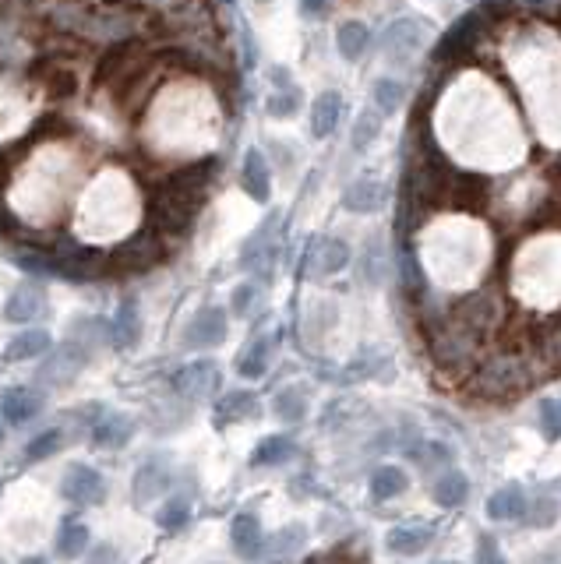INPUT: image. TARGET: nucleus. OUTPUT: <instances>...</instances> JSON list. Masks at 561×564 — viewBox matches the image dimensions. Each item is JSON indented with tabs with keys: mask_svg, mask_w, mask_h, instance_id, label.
<instances>
[{
	"mask_svg": "<svg viewBox=\"0 0 561 564\" xmlns=\"http://www.w3.org/2000/svg\"><path fill=\"white\" fill-rule=\"evenodd\" d=\"M487 515L494 522H512L519 515H526V494L519 487H502L494 490L491 498H487Z\"/></svg>",
	"mask_w": 561,
	"mask_h": 564,
	"instance_id": "5701e85b",
	"label": "nucleus"
},
{
	"mask_svg": "<svg viewBox=\"0 0 561 564\" xmlns=\"http://www.w3.org/2000/svg\"><path fill=\"white\" fill-rule=\"evenodd\" d=\"M367 43H371V29H367L364 22H357V18H350V22H343L336 29V50L343 60H360L367 50Z\"/></svg>",
	"mask_w": 561,
	"mask_h": 564,
	"instance_id": "4be33fe9",
	"label": "nucleus"
},
{
	"mask_svg": "<svg viewBox=\"0 0 561 564\" xmlns=\"http://www.w3.org/2000/svg\"><path fill=\"white\" fill-rule=\"evenodd\" d=\"M60 494L75 508H92L106 501V480L99 469L85 466V462H71L60 476Z\"/></svg>",
	"mask_w": 561,
	"mask_h": 564,
	"instance_id": "20e7f679",
	"label": "nucleus"
},
{
	"mask_svg": "<svg viewBox=\"0 0 561 564\" xmlns=\"http://www.w3.org/2000/svg\"><path fill=\"white\" fill-rule=\"evenodd\" d=\"M533 367L537 364L526 357V349H502V353H491V357L480 360L473 388H477L480 399L505 402V399H512V395H519L537 378Z\"/></svg>",
	"mask_w": 561,
	"mask_h": 564,
	"instance_id": "f257e3e1",
	"label": "nucleus"
},
{
	"mask_svg": "<svg viewBox=\"0 0 561 564\" xmlns=\"http://www.w3.org/2000/svg\"><path fill=\"white\" fill-rule=\"evenodd\" d=\"M350 258H353L350 244H346V240H339V237H329V240H322V244H318L315 265H318V272H322V275H336V272H343V268L350 265Z\"/></svg>",
	"mask_w": 561,
	"mask_h": 564,
	"instance_id": "cd10ccee",
	"label": "nucleus"
},
{
	"mask_svg": "<svg viewBox=\"0 0 561 564\" xmlns=\"http://www.w3.org/2000/svg\"><path fill=\"white\" fill-rule=\"evenodd\" d=\"M487 29H491V22H487L480 11H470V15H463L442 36V43H438V50H434V64H456V60L470 57V53L480 46V36H484Z\"/></svg>",
	"mask_w": 561,
	"mask_h": 564,
	"instance_id": "7ed1b4c3",
	"label": "nucleus"
},
{
	"mask_svg": "<svg viewBox=\"0 0 561 564\" xmlns=\"http://www.w3.org/2000/svg\"><path fill=\"white\" fill-rule=\"evenodd\" d=\"M427 543H431V529L427 526H396L385 536V547L403 557H413V554H420V550H427Z\"/></svg>",
	"mask_w": 561,
	"mask_h": 564,
	"instance_id": "b1692460",
	"label": "nucleus"
},
{
	"mask_svg": "<svg viewBox=\"0 0 561 564\" xmlns=\"http://www.w3.org/2000/svg\"><path fill=\"white\" fill-rule=\"evenodd\" d=\"M85 564H124V554L113 543H96L92 550H85Z\"/></svg>",
	"mask_w": 561,
	"mask_h": 564,
	"instance_id": "ea45409f",
	"label": "nucleus"
},
{
	"mask_svg": "<svg viewBox=\"0 0 561 564\" xmlns=\"http://www.w3.org/2000/svg\"><path fill=\"white\" fill-rule=\"evenodd\" d=\"M255 297H258V290L251 286V282L237 286V290H233V314H240V318H244V314L251 311V304H255Z\"/></svg>",
	"mask_w": 561,
	"mask_h": 564,
	"instance_id": "a19ab883",
	"label": "nucleus"
},
{
	"mask_svg": "<svg viewBox=\"0 0 561 564\" xmlns=\"http://www.w3.org/2000/svg\"><path fill=\"white\" fill-rule=\"evenodd\" d=\"M293 455H297V445L286 434H272V438L258 441L255 455H251V466H283Z\"/></svg>",
	"mask_w": 561,
	"mask_h": 564,
	"instance_id": "a878e982",
	"label": "nucleus"
},
{
	"mask_svg": "<svg viewBox=\"0 0 561 564\" xmlns=\"http://www.w3.org/2000/svg\"><path fill=\"white\" fill-rule=\"evenodd\" d=\"M431 494L442 508H456V505H463L466 494H470V480H466L463 473H456V469H449V473H442L434 480Z\"/></svg>",
	"mask_w": 561,
	"mask_h": 564,
	"instance_id": "bb28decb",
	"label": "nucleus"
},
{
	"mask_svg": "<svg viewBox=\"0 0 561 564\" xmlns=\"http://www.w3.org/2000/svg\"><path fill=\"white\" fill-rule=\"evenodd\" d=\"M85 364H89V349H85L82 342H68V346L57 349V353L39 367V381H43V385H53V388L71 385V381L82 374Z\"/></svg>",
	"mask_w": 561,
	"mask_h": 564,
	"instance_id": "0eeeda50",
	"label": "nucleus"
},
{
	"mask_svg": "<svg viewBox=\"0 0 561 564\" xmlns=\"http://www.w3.org/2000/svg\"><path fill=\"white\" fill-rule=\"evenodd\" d=\"M300 110V92L297 89H279L269 96V103H265V113L276 120H290L293 113Z\"/></svg>",
	"mask_w": 561,
	"mask_h": 564,
	"instance_id": "c9c22d12",
	"label": "nucleus"
},
{
	"mask_svg": "<svg viewBox=\"0 0 561 564\" xmlns=\"http://www.w3.org/2000/svg\"><path fill=\"white\" fill-rule=\"evenodd\" d=\"M258 395L255 392H230L216 402V423L226 427V423H240V420H255L258 416Z\"/></svg>",
	"mask_w": 561,
	"mask_h": 564,
	"instance_id": "aec40b11",
	"label": "nucleus"
},
{
	"mask_svg": "<svg viewBox=\"0 0 561 564\" xmlns=\"http://www.w3.org/2000/svg\"><path fill=\"white\" fill-rule=\"evenodd\" d=\"M187 519H191V505H187V498H170L156 512V522L166 529V533H177V529H184Z\"/></svg>",
	"mask_w": 561,
	"mask_h": 564,
	"instance_id": "f704fd0d",
	"label": "nucleus"
},
{
	"mask_svg": "<svg viewBox=\"0 0 561 564\" xmlns=\"http://www.w3.org/2000/svg\"><path fill=\"white\" fill-rule=\"evenodd\" d=\"M378 134H382V117L374 110H364L357 117V124H353V138H350L353 152H367L378 141Z\"/></svg>",
	"mask_w": 561,
	"mask_h": 564,
	"instance_id": "473e14b6",
	"label": "nucleus"
},
{
	"mask_svg": "<svg viewBox=\"0 0 561 564\" xmlns=\"http://www.w3.org/2000/svg\"><path fill=\"white\" fill-rule=\"evenodd\" d=\"M173 388H177L184 399H205L219 388V367L216 360H195V364H187L177 371L173 378Z\"/></svg>",
	"mask_w": 561,
	"mask_h": 564,
	"instance_id": "9b49d317",
	"label": "nucleus"
},
{
	"mask_svg": "<svg viewBox=\"0 0 561 564\" xmlns=\"http://www.w3.org/2000/svg\"><path fill=\"white\" fill-rule=\"evenodd\" d=\"M519 4H544V0H519Z\"/></svg>",
	"mask_w": 561,
	"mask_h": 564,
	"instance_id": "49530a36",
	"label": "nucleus"
},
{
	"mask_svg": "<svg viewBox=\"0 0 561 564\" xmlns=\"http://www.w3.org/2000/svg\"><path fill=\"white\" fill-rule=\"evenodd\" d=\"M0 434H4V431H0Z\"/></svg>",
	"mask_w": 561,
	"mask_h": 564,
	"instance_id": "09e8293b",
	"label": "nucleus"
},
{
	"mask_svg": "<svg viewBox=\"0 0 561 564\" xmlns=\"http://www.w3.org/2000/svg\"><path fill=\"white\" fill-rule=\"evenodd\" d=\"M113 339H117V346L131 349L138 346V339H142V314H138V307L131 304H120L117 311V321H113Z\"/></svg>",
	"mask_w": 561,
	"mask_h": 564,
	"instance_id": "c756f323",
	"label": "nucleus"
},
{
	"mask_svg": "<svg viewBox=\"0 0 561 564\" xmlns=\"http://www.w3.org/2000/svg\"><path fill=\"white\" fill-rule=\"evenodd\" d=\"M371 99H374V106H378V113L389 117V113H396L399 106L406 103V85L396 82V78H378L371 89Z\"/></svg>",
	"mask_w": 561,
	"mask_h": 564,
	"instance_id": "2f4dec72",
	"label": "nucleus"
},
{
	"mask_svg": "<svg viewBox=\"0 0 561 564\" xmlns=\"http://www.w3.org/2000/svg\"><path fill=\"white\" fill-rule=\"evenodd\" d=\"M410 459H417L420 469H434V466H442V462H449V448L438 445V441H431V445H420Z\"/></svg>",
	"mask_w": 561,
	"mask_h": 564,
	"instance_id": "4c0bfd02",
	"label": "nucleus"
},
{
	"mask_svg": "<svg viewBox=\"0 0 561 564\" xmlns=\"http://www.w3.org/2000/svg\"><path fill=\"white\" fill-rule=\"evenodd\" d=\"M50 349V332L46 328H29V332H18L15 339L4 346V360L8 364H22V360H36Z\"/></svg>",
	"mask_w": 561,
	"mask_h": 564,
	"instance_id": "a211bd4d",
	"label": "nucleus"
},
{
	"mask_svg": "<svg viewBox=\"0 0 561 564\" xmlns=\"http://www.w3.org/2000/svg\"><path fill=\"white\" fill-rule=\"evenodd\" d=\"M64 431L60 427H50V431H43V434H36V438L29 441V448H25V459L29 462H43V459H50V455H57L60 448H64Z\"/></svg>",
	"mask_w": 561,
	"mask_h": 564,
	"instance_id": "72a5a7b5",
	"label": "nucleus"
},
{
	"mask_svg": "<svg viewBox=\"0 0 561 564\" xmlns=\"http://www.w3.org/2000/svg\"><path fill=\"white\" fill-rule=\"evenodd\" d=\"M385 201H389V187L382 180H371V177H360L353 184H346L343 191V208L353 212V216H374V212H382Z\"/></svg>",
	"mask_w": 561,
	"mask_h": 564,
	"instance_id": "9d476101",
	"label": "nucleus"
},
{
	"mask_svg": "<svg viewBox=\"0 0 561 564\" xmlns=\"http://www.w3.org/2000/svg\"><path fill=\"white\" fill-rule=\"evenodd\" d=\"M540 434H544L547 441L561 438V402L558 399L540 402Z\"/></svg>",
	"mask_w": 561,
	"mask_h": 564,
	"instance_id": "e433bc0d",
	"label": "nucleus"
},
{
	"mask_svg": "<svg viewBox=\"0 0 561 564\" xmlns=\"http://www.w3.org/2000/svg\"><path fill=\"white\" fill-rule=\"evenodd\" d=\"M410 487V476L399 466H378L371 473V498L374 501H392Z\"/></svg>",
	"mask_w": 561,
	"mask_h": 564,
	"instance_id": "393cba45",
	"label": "nucleus"
},
{
	"mask_svg": "<svg viewBox=\"0 0 561 564\" xmlns=\"http://www.w3.org/2000/svg\"><path fill=\"white\" fill-rule=\"evenodd\" d=\"M526 512H533V515H526V522L530 526H537V529H544V526H551L554 522V515H558V505L554 501H526Z\"/></svg>",
	"mask_w": 561,
	"mask_h": 564,
	"instance_id": "58836bf2",
	"label": "nucleus"
},
{
	"mask_svg": "<svg viewBox=\"0 0 561 564\" xmlns=\"http://www.w3.org/2000/svg\"><path fill=\"white\" fill-rule=\"evenodd\" d=\"M163 254H166L163 237H159L156 230H145L142 237L128 240L120 251L110 254V268H120V272H145V268L156 265Z\"/></svg>",
	"mask_w": 561,
	"mask_h": 564,
	"instance_id": "423d86ee",
	"label": "nucleus"
},
{
	"mask_svg": "<svg viewBox=\"0 0 561 564\" xmlns=\"http://www.w3.org/2000/svg\"><path fill=\"white\" fill-rule=\"evenodd\" d=\"M240 187H244L255 201H269L272 173H269V163H265V156L258 149H247L244 166H240Z\"/></svg>",
	"mask_w": 561,
	"mask_h": 564,
	"instance_id": "dca6fc26",
	"label": "nucleus"
},
{
	"mask_svg": "<svg viewBox=\"0 0 561 564\" xmlns=\"http://www.w3.org/2000/svg\"><path fill=\"white\" fill-rule=\"evenodd\" d=\"M226 339V314L219 307H202L184 328V346L187 349H212Z\"/></svg>",
	"mask_w": 561,
	"mask_h": 564,
	"instance_id": "1a4fd4ad",
	"label": "nucleus"
},
{
	"mask_svg": "<svg viewBox=\"0 0 561 564\" xmlns=\"http://www.w3.org/2000/svg\"><path fill=\"white\" fill-rule=\"evenodd\" d=\"M332 0H300V15L304 18H322L329 11Z\"/></svg>",
	"mask_w": 561,
	"mask_h": 564,
	"instance_id": "37998d69",
	"label": "nucleus"
},
{
	"mask_svg": "<svg viewBox=\"0 0 561 564\" xmlns=\"http://www.w3.org/2000/svg\"><path fill=\"white\" fill-rule=\"evenodd\" d=\"M269 78H272V85H276V89H290V71H286V67H272Z\"/></svg>",
	"mask_w": 561,
	"mask_h": 564,
	"instance_id": "c03bdc74",
	"label": "nucleus"
},
{
	"mask_svg": "<svg viewBox=\"0 0 561 564\" xmlns=\"http://www.w3.org/2000/svg\"><path fill=\"white\" fill-rule=\"evenodd\" d=\"M43 307H46L43 286H36V282H22V286L8 297V304H4V318L15 321V325H25V321H32L36 314H43Z\"/></svg>",
	"mask_w": 561,
	"mask_h": 564,
	"instance_id": "ddd939ff",
	"label": "nucleus"
},
{
	"mask_svg": "<svg viewBox=\"0 0 561 564\" xmlns=\"http://www.w3.org/2000/svg\"><path fill=\"white\" fill-rule=\"evenodd\" d=\"M173 473H170V459L166 455H152L149 462H142L135 473V487H131V501L135 508H149L152 501L170 487Z\"/></svg>",
	"mask_w": 561,
	"mask_h": 564,
	"instance_id": "6e6552de",
	"label": "nucleus"
},
{
	"mask_svg": "<svg viewBox=\"0 0 561 564\" xmlns=\"http://www.w3.org/2000/svg\"><path fill=\"white\" fill-rule=\"evenodd\" d=\"M339 117H343V96L339 92H322L311 106V134L315 138H329L339 127Z\"/></svg>",
	"mask_w": 561,
	"mask_h": 564,
	"instance_id": "6ab92c4d",
	"label": "nucleus"
},
{
	"mask_svg": "<svg viewBox=\"0 0 561 564\" xmlns=\"http://www.w3.org/2000/svg\"><path fill=\"white\" fill-rule=\"evenodd\" d=\"M0 564H8V561H4V557H0Z\"/></svg>",
	"mask_w": 561,
	"mask_h": 564,
	"instance_id": "de8ad7c7",
	"label": "nucleus"
},
{
	"mask_svg": "<svg viewBox=\"0 0 561 564\" xmlns=\"http://www.w3.org/2000/svg\"><path fill=\"white\" fill-rule=\"evenodd\" d=\"M304 543H307V529L300 526V522H293V526H283L272 536H265L262 557L272 564H283V561H290V557H297L300 550H304Z\"/></svg>",
	"mask_w": 561,
	"mask_h": 564,
	"instance_id": "f8f14e48",
	"label": "nucleus"
},
{
	"mask_svg": "<svg viewBox=\"0 0 561 564\" xmlns=\"http://www.w3.org/2000/svg\"><path fill=\"white\" fill-rule=\"evenodd\" d=\"M269 357H272V342L269 339H255L251 346L240 353L237 360V374L240 378H262L265 371H269Z\"/></svg>",
	"mask_w": 561,
	"mask_h": 564,
	"instance_id": "c85d7f7f",
	"label": "nucleus"
},
{
	"mask_svg": "<svg viewBox=\"0 0 561 564\" xmlns=\"http://www.w3.org/2000/svg\"><path fill=\"white\" fill-rule=\"evenodd\" d=\"M230 543L244 561H258V557H262V543H265L262 522H258L255 515H247V512L237 515L233 526H230Z\"/></svg>",
	"mask_w": 561,
	"mask_h": 564,
	"instance_id": "2eb2a0df",
	"label": "nucleus"
},
{
	"mask_svg": "<svg viewBox=\"0 0 561 564\" xmlns=\"http://www.w3.org/2000/svg\"><path fill=\"white\" fill-rule=\"evenodd\" d=\"M424 39H427V29L420 18H396V22L385 29L382 50L392 64L406 67V64H413V57H417V50L424 46Z\"/></svg>",
	"mask_w": 561,
	"mask_h": 564,
	"instance_id": "39448f33",
	"label": "nucleus"
},
{
	"mask_svg": "<svg viewBox=\"0 0 561 564\" xmlns=\"http://www.w3.org/2000/svg\"><path fill=\"white\" fill-rule=\"evenodd\" d=\"M135 438V416L128 413H110L92 427V441L99 448H124Z\"/></svg>",
	"mask_w": 561,
	"mask_h": 564,
	"instance_id": "f3484780",
	"label": "nucleus"
},
{
	"mask_svg": "<svg viewBox=\"0 0 561 564\" xmlns=\"http://www.w3.org/2000/svg\"><path fill=\"white\" fill-rule=\"evenodd\" d=\"M272 409H276V416L279 420H286V423H300L307 416V392L304 388H283V392L272 399Z\"/></svg>",
	"mask_w": 561,
	"mask_h": 564,
	"instance_id": "7c9ffc66",
	"label": "nucleus"
},
{
	"mask_svg": "<svg viewBox=\"0 0 561 564\" xmlns=\"http://www.w3.org/2000/svg\"><path fill=\"white\" fill-rule=\"evenodd\" d=\"M477 564H505V557H502V550L494 547L491 540H480V547H477Z\"/></svg>",
	"mask_w": 561,
	"mask_h": 564,
	"instance_id": "79ce46f5",
	"label": "nucleus"
},
{
	"mask_svg": "<svg viewBox=\"0 0 561 564\" xmlns=\"http://www.w3.org/2000/svg\"><path fill=\"white\" fill-rule=\"evenodd\" d=\"M92 543V533L85 529V522L78 519H64L57 529V557H64V561H75V557H85V550H89Z\"/></svg>",
	"mask_w": 561,
	"mask_h": 564,
	"instance_id": "412c9836",
	"label": "nucleus"
},
{
	"mask_svg": "<svg viewBox=\"0 0 561 564\" xmlns=\"http://www.w3.org/2000/svg\"><path fill=\"white\" fill-rule=\"evenodd\" d=\"M449 314L463 328H470L473 335L487 339V335L498 328V318H502V293L498 290H477V293H470V297L459 300Z\"/></svg>",
	"mask_w": 561,
	"mask_h": 564,
	"instance_id": "f03ea898",
	"label": "nucleus"
},
{
	"mask_svg": "<svg viewBox=\"0 0 561 564\" xmlns=\"http://www.w3.org/2000/svg\"><path fill=\"white\" fill-rule=\"evenodd\" d=\"M39 409H43V395L32 392V388H8V392L0 395V413H4V420H8L11 427L29 423Z\"/></svg>",
	"mask_w": 561,
	"mask_h": 564,
	"instance_id": "4468645a",
	"label": "nucleus"
},
{
	"mask_svg": "<svg viewBox=\"0 0 561 564\" xmlns=\"http://www.w3.org/2000/svg\"><path fill=\"white\" fill-rule=\"evenodd\" d=\"M25 564H46L43 557H25Z\"/></svg>",
	"mask_w": 561,
	"mask_h": 564,
	"instance_id": "a18cd8bd",
	"label": "nucleus"
}]
</instances>
